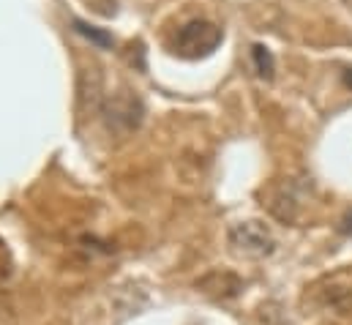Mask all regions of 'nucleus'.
I'll return each instance as SVG.
<instances>
[{
	"mask_svg": "<svg viewBox=\"0 0 352 325\" xmlns=\"http://www.w3.org/2000/svg\"><path fill=\"white\" fill-rule=\"evenodd\" d=\"M227 244L235 257H243V260H265L276 251V238L270 227L263 224L260 219H243V222L230 224Z\"/></svg>",
	"mask_w": 352,
	"mask_h": 325,
	"instance_id": "obj_1",
	"label": "nucleus"
},
{
	"mask_svg": "<svg viewBox=\"0 0 352 325\" xmlns=\"http://www.w3.org/2000/svg\"><path fill=\"white\" fill-rule=\"evenodd\" d=\"M221 39H224V33H221V28L216 22H210V19H191V22H186L175 33L173 52H175L177 58H186V61L208 58V55L216 52Z\"/></svg>",
	"mask_w": 352,
	"mask_h": 325,
	"instance_id": "obj_2",
	"label": "nucleus"
},
{
	"mask_svg": "<svg viewBox=\"0 0 352 325\" xmlns=\"http://www.w3.org/2000/svg\"><path fill=\"white\" fill-rule=\"evenodd\" d=\"M142 115H145V107L134 93H115L104 101L107 126L115 132H123V134L134 132L142 123Z\"/></svg>",
	"mask_w": 352,
	"mask_h": 325,
	"instance_id": "obj_3",
	"label": "nucleus"
},
{
	"mask_svg": "<svg viewBox=\"0 0 352 325\" xmlns=\"http://www.w3.org/2000/svg\"><path fill=\"white\" fill-rule=\"evenodd\" d=\"M303 200H306V186L295 183V180H281L270 194H267V211L284 222V224H292L300 219V211H303Z\"/></svg>",
	"mask_w": 352,
	"mask_h": 325,
	"instance_id": "obj_4",
	"label": "nucleus"
},
{
	"mask_svg": "<svg viewBox=\"0 0 352 325\" xmlns=\"http://www.w3.org/2000/svg\"><path fill=\"white\" fill-rule=\"evenodd\" d=\"M197 290L216 301H230L243 293V279L235 271H208L197 279Z\"/></svg>",
	"mask_w": 352,
	"mask_h": 325,
	"instance_id": "obj_5",
	"label": "nucleus"
},
{
	"mask_svg": "<svg viewBox=\"0 0 352 325\" xmlns=\"http://www.w3.org/2000/svg\"><path fill=\"white\" fill-rule=\"evenodd\" d=\"M252 61H254V69H257V77L260 80H273V72H276V61L270 55V50L263 44H254L252 47Z\"/></svg>",
	"mask_w": 352,
	"mask_h": 325,
	"instance_id": "obj_6",
	"label": "nucleus"
},
{
	"mask_svg": "<svg viewBox=\"0 0 352 325\" xmlns=\"http://www.w3.org/2000/svg\"><path fill=\"white\" fill-rule=\"evenodd\" d=\"M74 30L80 33V36H85V39H90L93 44H98L101 50H109L115 41H112V36L107 33V30H98V28H93V25H88V22H74Z\"/></svg>",
	"mask_w": 352,
	"mask_h": 325,
	"instance_id": "obj_7",
	"label": "nucleus"
},
{
	"mask_svg": "<svg viewBox=\"0 0 352 325\" xmlns=\"http://www.w3.org/2000/svg\"><path fill=\"white\" fill-rule=\"evenodd\" d=\"M339 233H342V235H352V211H347V213L342 216V222H339Z\"/></svg>",
	"mask_w": 352,
	"mask_h": 325,
	"instance_id": "obj_8",
	"label": "nucleus"
},
{
	"mask_svg": "<svg viewBox=\"0 0 352 325\" xmlns=\"http://www.w3.org/2000/svg\"><path fill=\"white\" fill-rule=\"evenodd\" d=\"M344 80H347V85H352V69H347V72H344Z\"/></svg>",
	"mask_w": 352,
	"mask_h": 325,
	"instance_id": "obj_9",
	"label": "nucleus"
},
{
	"mask_svg": "<svg viewBox=\"0 0 352 325\" xmlns=\"http://www.w3.org/2000/svg\"><path fill=\"white\" fill-rule=\"evenodd\" d=\"M342 3H344V6H347V8L352 11V0H342Z\"/></svg>",
	"mask_w": 352,
	"mask_h": 325,
	"instance_id": "obj_10",
	"label": "nucleus"
},
{
	"mask_svg": "<svg viewBox=\"0 0 352 325\" xmlns=\"http://www.w3.org/2000/svg\"><path fill=\"white\" fill-rule=\"evenodd\" d=\"M331 325H333V323H331Z\"/></svg>",
	"mask_w": 352,
	"mask_h": 325,
	"instance_id": "obj_11",
	"label": "nucleus"
}]
</instances>
